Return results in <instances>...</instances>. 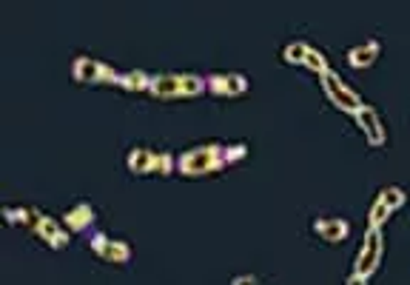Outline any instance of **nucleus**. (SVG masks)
I'll return each mask as SVG.
<instances>
[{
	"label": "nucleus",
	"instance_id": "a211bd4d",
	"mask_svg": "<svg viewBox=\"0 0 410 285\" xmlns=\"http://www.w3.org/2000/svg\"><path fill=\"white\" fill-rule=\"evenodd\" d=\"M302 66H308L311 71H316L319 77L328 71V60H325V54L322 51H316V49H308V54H305V63Z\"/></svg>",
	"mask_w": 410,
	"mask_h": 285
},
{
	"label": "nucleus",
	"instance_id": "2eb2a0df",
	"mask_svg": "<svg viewBox=\"0 0 410 285\" xmlns=\"http://www.w3.org/2000/svg\"><path fill=\"white\" fill-rule=\"evenodd\" d=\"M120 86H123L126 91H146V89L151 86V77H149L146 71H126L123 80H120Z\"/></svg>",
	"mask_w": 410,
	"mask_h": 285
},
{
	"label": "nucleus",
	"instance_id": "6e6552de",
	"mask_svg": "<svg viewBox=\"0 0 410 285\" xmlns=\"http://www.w3.org/2000/svg\"><path fill=\"white\" fill-rule=\"evenodd\" d=\"M354 117H356V126L365 131V137H368V143H371V146H385V126H382V120H379L376 109L362 106Z\"/></svg>",
	"mask_w": 410,
	"mask_h": 285
},
{
	"label": "nucleus",
	"instance_id": "f3484780",
	"mask_svg": "<svg viewBox=\"0 0 410 285\" xmlns=\"http://www.w3.org/2000/svg\"><path fill=\"white\" fill-rule=\"evenodd\" d=\"M308 43H302V40H296V43H291V46H285V51H282V57H285V63H305V54H308Z\"/></svg>",
	"mask_w": 410,
	"mask_h": 285
},
{
	"label": "nucleus",
	"instance_id": "f03ea898",
	"mask_svg": "<svg viewBox=\"0 0 410 285\" xmlns=\"http://www.w3.org/2000/svg\"><path fill=\"white\" fill-rule=\"evenodd\" d=\"M205 77L197 74H157L151 77L149 91L160 100H174V97H197L200 91H205Z\"/></svg>",
	"mask_w": 410,
	"mask_h": 285
},
{
	"label": "nucleus",
	"instance_id": "20e7f679",
	"mask_svg": "<svg viewBox=\"0 0 410 285\" xmlns=\"http://www.w3.org/2000/svg\"><path fill=\"white\" fill-rule=\"evenodd\" d=\"M129 171L131 174H171L174 171V157L137 146L129 154Z\"/></svg>",
	"mask_w": 410,
	"mask_h": 285
},
{
	"label": "nucleus",
	"instance_id": "412c9836",
	"mask_svg": "<svg viewBox=\"0 0 410 285\" xmlns=\"http://www.w3.org/2000/svg\"><path fill=\"white\" fill-rule=\"evenodd\" d=\"M345 285H368V280H365V277H359V274H351Z\"/></svg>",
	"mask_w": 410,
	"mask_h": 285
},
{
	"label": "nucleus",
	"instance_id": "9d476101",
	"mask_svg": "<svg viewBox=\"0 0 410 285\" xmlns=\"http://www.w3.org/2000/svg\"><path fill=\"white\" fill-rule=\"evenodd\" d=\"M314 231L319 234V240L325 243H342L348 234H351V223L348 220H339V217H322L314 223Z\"/></svg>",
	"mask_w": 410,
	"mask_h": 285
},
{
	"label": "nucleus",
	"instance_id": "423d86ee",
	"mask_svg": "<svg viewBox=\"0 0 410 285\" xmlns=\"http://www.w3.org/2000/svg\"><path fill=\"white\" fill-rule=\"evenodd\" d=\"M382 251H385V243H382V229H371L368 231V237H365V246H362V251H359V257H356V269H354V274H359V277H371L376 269H379V263H382Z\"/></svg>",
	"mask_w": 410,
	"mask_h": 285
},
{
	"label": "nucleus",
	"instance_id": "f257e3e1",
	"mask_svg": "<svg viewBox=\"0 0 410 285\" xmlns=\"http://www.w3.org/2000/svg\"><path fill=\"white\" fill-rule=\"evenodd\" d=\"M245 146H222V143H205L191 151H186L177 160V171L186 177H200V174H214L231 160H242Z\"/></svg>",
	"mask_w": 410,
	"mask_h": 285
},
{
	"label": "nucleus",
	"instance_id": "ddd939ff",
	"mask_svg": "<svg viewBox=\"0 0 410 285\" xmlns=\"http://www.w3.org/2000/svg\"><path fill=\"white\" fill-rule=\"evenodd\" d=\"M63 223L69 226V231H83V229H89L94 223V209L89 203H77L71 211H66Z\"/></svg>",
	"mask_w": 410,
	"mask_h": 285
},
{
	"label": "nucleus",
	"instance_id": "39448f33",
	"mask_svg": "<svg viewBox=\"0 0 410 285\" xmlns=\"http://www.w3.org/2000/svg\"><path fill=\"white\" fill-rule=\"evenodd\" d=\"M71 74H74L77 83H117L120 86V80H123L120 71H114L111 66H106L100 60H91V57H77Z\"/></svg>",
	"mask_w": 410,
	"mask_h": 285
},
{
	"label": "nucleus",
	"instance_id": "4468645a",
	"mask_svg": "<svg viewBox=\"0 0 410 285\" xmlns=\"http://www.w3.org/2000/svg\"><path fill=\"white\" fill-rule=\"evenodd\" d=\"M3 217L11 226H26V229L37 226V211L34 209H3Z\"/></svg>",
	"mask_w": 410,
	"mask_h": 285
},
{
	"label": "nucleus",
	"instance_id": "0eeeda50",
	"mask_svg": "<svg viewBox=\"0 0 410 285\" xmlns=\"http://www.w3.org/2000/svg\"><path fill=\"white\" fill-rule=\"evenodd\" d=\"M91 251H94L97 257L109 260V263H129V257H131V246H129V243H123V240H109V237H103V234H97V237L91 240Z\"/></svg>",
	"mask_w": 410,
	"mask_h": 285
},
{
	"label": "nucleus",
	"instance_id": "dca6fc26",
	"mask_svg": "<svg viewBox=\"0 0 410 285\" xmlns=\"http://www.w3.org/2000/svg\"><path fill=\"white\" fill-rule=\"evenodd\" d=\"M382 200H385V206L391 209V211H396V209H402L405 206V191L399 189V186H388V189H382V194H379Z\"/></svg>",
	"mask_w": 410,
	"mask_h": 285
},
{
	"label": "nucleus",
	"instance_id": "7ed1b4c3",
	"mask_svg": "<svg viewBox=\"0 0 410 285\" xmlns=\"http://www.w3.org/2000/svg\"><path fill=\"white\" fill-rule=\"evenodd\" d=\"M319 80H322V89H325L328 100H331L336 109H342V111H348V114H356V111L365 106V103H362V97H359L354 89H348L336 71H331V69H328Z\"/></svg>",
	"mask_w": 410,
	"mask_h": 285
},
{
	"label": "nucleus",
	"instance_id": "f8f14e48",
	"mask_svg": "<svg viewBox=\"0 0 410 285\" xmlns=\"http://www.w3.org/2000/svg\"><path fill=\"white\" fill-rule=\"evenodd\" d=\"M34 231H37V234L51 246V249H63V246L69 243V234H66V231H63L51 217H43L40 211H37V226H34Z\"/></svg>",
	"mask_w": 410,
	"mask_h": 285
},
{
	"label": "nucleus",
	"instance_id": "9b49d317",
	"mask_svg": "<svg viewBox=\"0 0 410 285\" xmlns=\"http://www.w3.org/2000/svg\"><path fill=\"white\" fill-rule=\"evenodd\" d=\"M379 51H382L379 40H365L362 46H354V49L348 51V63H351L354 69H368V66L376 63Z\"/></svg>",
	"mask_w": 410,
	"mask_h": 285
},
{
	"label": "nucleus",
	"instance_id": "aec40b11",
	"mask_svg": "<svg viewBox=\"0 0 410 285\" xmlns=\"http://www.w3.org/2000/svg\"><path fill=\"white\" fill-rule=\"evenodd\" d=\"M231 285H256V277H248V274H245V277H236Z\"/></svg>",
	"mask_w": 410,
	"mask_h": 285
},
{
	"label": "nucleus",
	"instance_id": "6ab92c4d",
	"mask_svg": "<svg viewBox=\"0 0 410 285\" xmlns=\"http://www.w3.org/2000/svg\"><path fill=\"white\" fill-rule=\"evenodd\" d=\"M388 217H391V209H388L385 200L379 197V200L374 203V209H371V229H382Z\"/></svg>",
	"mask_w": 410,
	"mask_h": 285
},
{
	"label": "nucleus",
	"instance_id": "1a4fd4ad",
	"mask_svg": "<svg viewBox=\"0 0 410 285\" xmlns=\"http://www.w3.org/2000/svg\"><path fill=\"white\" fill-rule=\"evenodd\" d=\"M205 83H208V89L214 91V94H228V97H236V94H245L248 91V80L242 77V74H211V77H205Z\"/></svg>",
	"mask_w": 410,
	"mask_h": 285
}]
</instances>
